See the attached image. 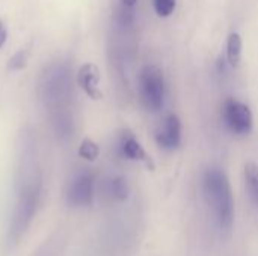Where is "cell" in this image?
<instances>
[{
    "label": "cell",
    "mask_w": 258,
    "mask_h": 256,
    "mask_svg": "<svg viewBox=\"0 0 258 256\" xmlns=\"http://www.w3.org/2000/svg\"><path fill=\"white\" fill-rule=\"evenodd\" d=\"M204 195L213 211L218 228L222 232H228L234 222V201L230 181L221 169H209L206 172Z\"/></svg>",
    "instance_id": "obj_1"
},
{
    "label": "cell",
    "mask_w": 258,
    "mask_h": 256,
    "mask_svg": "<svg viewBox=\"0 0 258 256\" xmlns=\"http://www.w3.org/2000/svg\"><path fill=\"white\" fill-rule=\"evenodd\" d=\"M139 94H141L142 104L148 110L157 112L162 109L163 97H165V80H163V72L157 66L148 65L141 71Z\"/></svg>",
    "instance_id": "obj_2"
},
{
    "label": "cell",
    "mask_w": 258,
    "mask_h": 256,
    "mask_svg": "<svg viewBox=\"0 0 258 256\" xmlns=\"http://www.w3.org/2000/svg\"><path fill=\"white\" fill-rule=\"evenodd\" d=\"M224 121L227 127L239 136L249 134L252 130V113L249 107L234 98H230L224 104Z\"/></svg>",
    "instance_id": "obj_3"
},
{
    "label": "cell",
    "mask_w": 258,
    "mask_h": 256,
    "mask_svg": "<svg viewBox=\"0 0 258 256\" xmlns=\"http://www.w3.org/2000/svg\"><path fill=\"white\" fill-rule=\"evenodd\" d=\"M36 199H38V190L36 189H30L29 192L24 193L23 199L20 201V204L17 207L15 216H14V223H12V229H11L12 238L21 237V234L24 232V229L30 223L32 217L35 214Z\"/></svg>",
    "instance_id": "obj_4"
},
{
    "label": "cell",
    "mask_w": 258,
    "mask_h": 256,
    "mask_svg": "<svg viewBox=\"0 0 258 256\" xmlns=\"http://www.w3.org/2000/svg\"><path fill=\"white\" fill-rule=\"evenodd\" d=\"M68 204L71 207H88L94 199V178L91 174L85 172L76 177L68 189L67 195Z\"/></svg>",
    "instance_id": "obj_5"
},
{
    "label": "cell",
    "mask_w": 258,
    "mask_h": 256,
    "mask_svg": "<svg viewBox=\"0 0 258 256\" xmlns=\"http://www.w3.org/2000/svg\"><path fill=\"white\" fill-rule=\"evenodd\" d=\"M156 142L166 151H174L181 143V122L177 115H169L156 133Z\"/></svg>",
    "instance_id": "obj_6"
},
{
    "label": "cell",
    "mask_w": 258,
    "mask_h": 256,
    "mask_svg": "<svg viewBox=\"0 0 258 256\" xmlns=\"http://www.w3.org/2000/svg\"><path fill=\"white\" fill-rule=\"evenodd\" d=\"M79 86L85 91V94L92 100H101L103 92L98 88L100 83V71L94 63H85L80 66L77 74Z\"/></svg>",
    "instance_id": "obj_7"
},
{
    "label": "cell",
    "mask_w": 258,
    "mask_h": 256,
    "mask_svg": "<svg viewBox=\"0 0 258 256\" xmlns=\"http://www.w3.org/2000/svg\"><path fill=\"white\" fill-rule=\"evenodd\" d=\"M121 152L124 157H127L128 160H135V161H144L148 167H154L150 155L145 152V149L141 146V143L138 142V139L135 137V134L130 130H124L121 134Z\"/></svg>",
    "instance_id": "obj_8"
},
{
    "label": "cell",
    "mask_w": 258,
    "mask_h": 256,
    "mask_svg": "<svg viewBox=\"0 0 258 256\" xmlns=\"http://www.w3.org/2000/svg\"><path fill=\"white\" fill-rule=\"evenodd\" d=\"M245 181L249 199L258 205V166L254 163H248L245 166Z\"/></svg>",
    "instance_id": "obj_9"
},
{
    "label": "cell",
    "mask_w": 258,
    "mask_h": 256,
    "mask_svg": "<svg viewBox=\"0 0 258 256\" xmlns=\"http://www.w3.org/2000/svg\"><path fill=\"white\" fill-rule=\"evenodd\" d=\"M227 56H228V62L231 66H237L240 62V56H242V38L239 33L233 32L228 36V42H227Z\"/></svg>",
    "instance_id": "obj_10"
},
{
    "label": "cell",
    "mask_w": 258,
    "mask_h": 256,
    "mask_svg": "<svg viewBox=\"0 0 258 256\" xmlns=\"http://www.w3.org/2000/svg\"><path fill=\"white\" fill-rule=\"evenodd\" d=\"M110 193L116 201H125L130 193L127 181L122 177H115L110 181Z\"/></svg>",
    "instance_id": "obj_11"
},
{
    "label": "cell",
    "mask_w": 258,
    "mask_h": 256,
    "mask_svg": "<svg viewBox=\"0 0 258 256\" xmlns=\"http://www.w3.org/2000/svg\"><path fill=\"white\" fill-rule=\"evenodd\" d=\"M98 154H100V148L94 140H91V139L82 140V143L79 146V155L82 158H85L88 161H94V160H97Z\"/></svg>",
    "instance_id": "obj_12"
},
{
    "label": "cell",
    "mask_w": 258,
    "mask_h": 256,
    "mask_svg": "<svg viewBox=\"0 0 258 256\" xmlns=\"http://www.w3.org/2000/svg\"><path fill=\"white\" fill-rule=\"evenodd\" d=\"M29 57H30V51H29L27 48L18 50V51L8 60V69H9V71H20V69H23V68L27 65Z\"/></svg>",
    "instance_id": "obj_13"
},
{
    "label": "cell",
    "mask_w": 258,
    "mask_h": 256,
    "mask_svg": "<svg viewBox=\"0 0 258 256\" xmlns=\"http://www.w3.org/2000/svg\"><path fill=\"white\" fill-rule=\"evenodd\" d=\"M154 9L159 17H169L175 9V0H154Z\"/></svg>",
    "instance_id": "obj_14"
},
{
    "label": "cell",
    "mask_w": 258,
    "mask_h": 256,
    "mask_svg": "<svg viewBox=\"0 0 258 256\" xmlns=\"http://www.w3.org/2000/svg\"><path fill=\"white\" fill-rule=\"evenodd\" d=\"M6 39H8V30H6V26H5L3 20H0V48L5 45Z\"/></svg>",
    "instance_id": "obj_15"
},
{
    "label": "cell",
    "mask_w": 258,
    "mask_h": 256,
    "mask_svg": "<svg viewBox=\"0 0 258 256\" xmlns=\"http://www.w3.org/2000/svg\"><path fill=\"white\" fill-rule=\"evenodd\" d=\"M121 2H122V5H124V6H127V8H133V6L136 5V2H138V0H121Z\"/></svg>",
    "instance_id": "obj_16"
}]
</instances>
